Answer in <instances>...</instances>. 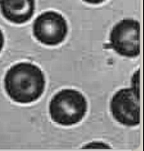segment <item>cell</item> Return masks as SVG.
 <instances>
[{"instance_id": "1", "label": "cell", "mask_w": 144, "mask_h": 151, "mask_svg": "<svg viewBox=\"0 0 144 151\" xmlns=\"http://www.w3.org/2000/svg\"><path fill=\"white\" fill-rule=\"evenodd\" d=\"M45 78L39 67L31 62H19L8 70L4 78L6 93L21 104L37 100L45 89Z\"/></svg>"}, {"instance_id": "7", "label": "cell", "mask_w": 144, "mask_h": 151, "mask_svg": "<svg viewBox=\"0 0 144 151\" xmlns=\"http://www.w3.org/2000/svg\"><path fill=\"white\" fill-rule=\"evenodd\" d=\"M132 88L140 96V70L136 71L132 78Z\"/></svg>"}, {"instance_id": "4", "label": "cell", "mask_w": 144, "mask_h": 151, "mask_svg": "<svg viewBox=\"0 0 144 151\" xmlns=\"http://www.w3.org/2000/svg\"><path fill=\"white\" fill-rule=\"evenodd\" d=\"M68 24L62 14L54 11L43 12L34 20L33 34L40 43L57 46L66 39Z\"/></svg>"}, {"instance_id": "2", "label": "cell", "mask_w": 144, "mask_h": 151, "mask_svg": "<svg viewBox=\"0 0 144 151\" xmlns=\"http://www.w3.org/2000/svg\"><path fill=\"white\" fill-rule=\"evenodd\" d=\"M87 107L86 99L79 91L64 89L51 99L49 112L53 122L63 126H71L82 121Z\"/></svg>"}, {"instance_id": "9", "label": "cell", "mask_w": 144, "mask_h": 151, "mask_svg": "<svg viewBox=\"0 0 144 151\" xmlns=\"http://www.w3.org/2000/svg\"><path fill=\"white\" fill-rule=\"evenodd\" d=\"M83 2H87L89 4H92V5H98L102 2H104L106 0H82Z\"/></svg>"}, {"instance_id": "3", "label": "cell", "mask_w": 144, "mask_h": 151, "mask_svg": "<svg viewBox=\"0 0 144 151\" xmlns=\"http://www.w3.org/2000/svg\"><path fill=\"white\" fill-rule=\"evenodd\" d=\"M140 26L132 18L121 20L114 25L110 34V47L117 54L134 58L140 53Z\"/></svg>"}, {"instance_id": "5", "label": "cell", "mask_w": 144, "mask_h": 151, "mask_svg": "<svg viewBox=\"0 0 144 151\" xmlns=\"http://www.w3.org/2000/svg\"><path fill=\"white\" fill-rule=\"evenodd\" d=\"M112 116L120 124L137 126L140 122V96L133 88H124L115 93L110 103Z\"/></svg>"}, {"instance_id": "10", "label": "cell", "mask_w": 144, "mask_h": 151, "mask_svg": "<svg viewBox=\"0 0 144 151\" xmlns=\"http://www.w3.org/2000/svg\"><path fill=\"white\" fill-rule=\"evenodd\" d=\"M4 43H5V39H4L3 33H2V31L0 29V52L2 51V48H3Z\"/></svg>"}, {"instance_id": "8", "label": "cell", "mask_w": 144, "mask_h": 151, "mask_svg": "<svg viewBox=\"0 0 144 151\" xmlns=\"http://www.w3.org/2000/svg\"><path fill=\"white\" fill-rule=\"evenodd\" d=\"M83 149H108L110 150L111 147L108 144L101 142H92L85 145Z\"/></svg>"}, {"instance_id": "6", "label": "cell", "mask_w": 144, "mask_h": 151, "mask_svg": "<svg viewBox=\"0 0 144 151\" xmlns=\"http://www.w3.org/2000/svg\"><path fill=\"white\" fill-rule=\"evenodd\" d=\"M0 11L4 18L16 24L29 22L35 11L34 0H0Z\"/></svg>"}]
</instances>
